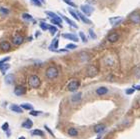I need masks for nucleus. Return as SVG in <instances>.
Returning <instances> with one entry per match:
<instances>
[{"instance_id": "9b49d317", "label": "nucleus", "mask_w": 140, "mask_h": 139, "mask_svg": "<svg viewBox=\"0 0 140 139\" xmlns=\"http://www.w3.org/2000/svg\"><path fill=\"white\" fill-rule=\"evenodd\" d=\"M62 37L65 38V39H68V40H71V41H74V42H77L79 40V38L76 35H75V34H71V33H63Z\"/></svg>"}, {"instance_id": "9d476101", "label": "nucleus", "mask_w": 140, "mask_h": 139, "mask_svg": "<svg viewBox=\"0 0 140 139\" xmlns=\"http://www.w3.org/2000/svg\"><path fill=\"white\" fill-rule=\"evenodd\" d=\"M81 97H82V93L81 92H77V93L72 94L70 100H71L72 103H78L81 100Z\"/></svg>"}, {"instance_id": "5701e85b", "label": "nucleus", "mask_w": 140, "mask_h": 139, "mask_svg": "<svg viewBox=\"0 0 140 139\" xmlns=\"http://www.w3.org/2000/svg\"><path fill=\"white\" fill-rule=\"evenodd\" d=\"M5 82L7 84H12L14 82V75H13V74H8V75H6Z\"/></svg>"}, {"instance_id": "7c9ffc66", "label": "nucleus", "mask_w": 140, "mask_h": 139, "mask_svg": "<svg viewBox=\"0 0 140 139\" xmlns=\"http://www.w3.org/2000/svg\"><path fill=\"white\" fill-rule=\"evenodd\" d=\"M22 18L24 20H27V21H31V20H33V18H32V16L28 13H23L22 14Z\"/></svg>"}, {"instance_id": "e433bc0d", "label": "nucleus", "mask_w": 140, "mask_h": 139, "mask_svg": "<svg viewBox=\"0 0 140 139\" xmlns=\"http://www.w3.org/2000/svg\"><path fill=\"white\" fill-rule=\"evenodd\" d=\"M2 130L3 131H7L8 130V128H9V124H8V122H5V123H3V125H2Z\"/></svg>"}, {"instance_id": "09e8293b", "label": "nucleus", "mask_w": 140, "mask_h": 139, "mask_svg": "<svg viewBox=\"0 0 140 139\" xmlns=\"http://www.w3.org/2000/svg\"><path fill=\"white\" fill-rule=\"evenodd\" d=\"M39 1H40L41 3H44V0H39Z\"/></svg>"}, {"instance_id": "f257e3e1", "label": "nucleus", "mask_w": 140, "mask_h": 139, "mask_svg": "<svg viewBox=\"0 0 140 139\" xmlns=\"http://www.w3.org/2000/svg\"><path fill=\"white\" fill-rule=\"evenodd\" d=\"M41 84L40 78L37 75H30L28 78V85L32 88H38Z\"/></svg>"}, {"instance_id": "39448f33", "label": "nucleus", "mask_w": 140, "mask_h": 139, "mask_svg": "<svg viewBox=\"0 0 140 139\" xmlns=\"http://www.w3.org/2000/svg\"><path fill=\"white\" fill-rule=\"evenodd\" d=\"M81 11L83 12V14L85 15V16H90L91 15V13L94 11V8L91 6V5H81Z\"/></svg>"}, {"instance_id": "c85d7f7f", "label": "nucleus", "mask_w": 140, "mask_h": 139, "mask_svg": "<svg viewBox=\"0 0 140 139\" xmlns=\"http://www.w3.org/2000/svg\"><path fill=\"white\" fill-rule=\"evenodd\" d=\"M133 72H134V75L138 78H140V64L139 65H137L134 69H133Z\"/></svg>"}, {"instance_id": "412c9836", "label": "nucleus", "mask_w": 140, "mask_h": 139, "mask_svg": "<svg viewBox=\"0 0 140 139\" xmlns=\"http://www.w3.org/2000/svg\"><path fill=\"white\" fill-rule=\"evenodd\" d=\"M32 126H33V122H32L31 119H26L23 123H22V127L26 128V129H31Z\"/></svg>"}, {"instance_id": "c9c22d12", "label": "nucleus", "mask_w": 140, "mask_h": 139, "mask_svg": "<svg viewBox=\"0 0 140 139\" xmlns=\"http://www.w3.org/2000/svg\"><path fill=\"white\" fill-rule=\"evenodd\" d=\"M63 1H64V2H65L66 4H68V5H70L71 7H77L76 5H75V4H74V3H73V2L71 1V0H63Z\"/></svg>"}, {"instance_id": "7ed1b4c3", "label": "nucleus", "mask_w": 140, "mask_h": 139, "mask_svg": "<svg viewBox=\"0 0 140 139\" xmlns=\"http://www.w3.org/2000/svg\"><path fill=\"white\" fill-rule=\"evenodd\" d=\"M79 86H80V81L79 80H71L67 85V89L71 92H74L79 88Z\"/></svg>"}, {"instance_id": "c03bdc74", "label": "nucleus", "mask_w": 140, "mask_h": 139, "mask_svg": "<svg viewBox=\"0 0 140 139\" xmlns=\"http://www.w3.org/2000/svg\"><path fill=\"white\" fill-rule=\"evenodd\" d=\"M132 88H133L134 90H140V85H134Z\"/></svg>"}, {"instance_id": "bb28decb", "label": "nucleus", "mask_w": 140, "mask_h": 139, "mask_svg": "<svg viewBox=\"0 0 140 139\" xmlns=\"http://www.w3.org/2000/svg\"><path fill=\"white\" fill-rule=\"evenodd\" d=\"M48 30L50 31L51 35H54V34L56 33V32L58 31L57 27H56V26H54V25H48Z\"/></svg>"}, {"instance_id": "423d86ee", "label": "nucleus", "mask_w": 140, "mask_h": 139, "mask_svg": "<svg viewBox=\"0 0 140 139\" xmlns=\"http://www.w3.org/2000/svg\"><path fill=\"white\" fill-rule=\"evenodd\" d=\"M98 69L97 67H95L94 65H88L87 66V76L88 77H94L97 75Z\"/></svg>"}, {"instance_id": "b1692460", "label": "nucleus", "mask_w": 140, "mask_h": 139, "mask_svg": "<svg viewBox=\"0 0 140 139\" xmlns=\"http://www.w3.org/2000/svg\"><path fill=\"white\" fill-rule=\"evenodd\" d=\"M67 134L69 135V136H77V134H78V131H77V129H75V128H73V127H71V128H69V129L67 130Z\"/></svg>"}, {"instance_id": "cd10ccee", "label": "nucleus", "mask_w": 140, "mask_h": 139, "mask_svg": "<svg viewBox=\"0 0 140 139\" xmlns=\"http://www.w3.org/2000/svg\"><path fill=\"white\" fill-rule=\"evenodd\" d=\"M9 67H10V65H9L8 63H4V64H2V65L0 66V70H1V72L4 74L6 72V70L9 69Z\"/></svg>"}, {"instance_id": "ea45409f", "label": "nucleus", "mask_w": 140, "mask_h": 139, "mask_svg": "<svg viewBox=\"0 0 140 139\" xmlns=\"http://www.w3.org/2000/svg\"><path fill=\"white\" fill-rule=\"evenodd\" d=\"M41 113H42L41 111H34V110H31L30 111V115H32V116H37V115H39Z\"/></svg>"}, {"instance_id": "6ab92c4d", "label": "nucleus", "mask_w": 140, "mask_h": 139, "mask_svg": "<svg viewBox=\"0 0 140 139\" xmlns=\"http://www.w3.org/2000/svg\"><path fill=\"white\" fill-rule=\"evenodd\" d=\"M107 92H108V89H107L106 87H104V86H101V87L96 89V94L99 95V96L105 95V94H107Z\"/></svg>"}, {"instance_id": "a878e982", "label": "nucleus", "mask_w": 140, "mask_h": 139, "mask_svg": "<svg viewBox=\"0 0 140 139\" xmlns=\"http://www.w3.org/2000/svg\"><path fill=\"white\" fill-rule=\"evenodd\" d=\"M31 134L32 135H37V136H44V132L40 129H34L31 131Z\"/></svg>"}, {"instance_id": "c756f323", "label": "nucleus", "mask_w": 140, "mask_h": 139, "mask_svg": "<svg viewBox=\"0 0 140 139\" xmlns=\"http://www.w3.org/2000/svg\"><path fill=\"white\" fill-rule=\"evenodd\" d=\"M20 107L22 108V109H25V110H33V106H32L31 104H26V103H25V104L21 105Z\"/></svg>"}, {"instance_id": "f03ea898", "label": "nucleus", "mask_w": 140, "mask_h": 139, "mask_svg": "<svg viewBox=\"0 0 140 139\" xmlns=\"http://www.w3.org/2000/svg\"><path fill=\"white\" fill-rule=\"evenodd\" d=\"M45 75L48 79H55L58 76V69L55 66H50L46 69Z\"/></svg>"}, {"instance_id": "1a4fd4ad", "label": "nucleus", "mask_w": 140, "mask_h": 139, "mask_svg": "<svg viewBox=\"0 0 140 139\" xmlns=\"http://www.w3.org/2000/svg\"><path fill=\"white\" fill-rule=\"evenodd\" d=\"M23 41H24V37L22 35H15L12 38V42L14 45H21L23 43Z\"/></svg>"}, {"instance_id": "72a5a7b5", "label": "nucleus", "mask_w": 140, "mask_h": 139, "mask_svg": "<svg viewBox=\"0 0 140 139\" xmlns=\"http://www.w3.org/2000/svg\"><path fill=\"white\" fill-rule=\"evenodd\" d=\"M88 33H89V35H90V37L92 38V39H95L96 38V34H95V32H94V30L93 29H88Z\"/></svg>"}, {"instance_id": "4468645a", "label": "nucleus", "mask_w": 140, "mask_h": 139, "mask_svg": "<svg viewBox=\"0 0 140 139\" xmlns=\"http://www.w3.org/2000/svg\"><path fill=\"white\" fill-rule=\"evenodd\" d=\"M105 129H106V126H105L104 124H102V123L97 124V125L94 126V131H95V133H101V132H103Z\"/></svg>"}, {"instance_id": "0eeeda50", "label": "nucleus", "mask_w": 140, "mask_h": 139, "mask_svg": "<svg viewBox=\"0 0 140 139\" xmlns=\"http://www.w3.org/2000/svg\"><path fill=\"white\" fill-rule=\"evenodd\" d=\"M25 92H26V89L24 86H22V85H17V86H15V88H14V94L17 96H22L25 94Z\"/></svg>"}, {"instance_id": "473e14b6", "label": "nucleus", "mask_w": 140, "mask_h": 139, "mask_svg": "<svg viewBox=\"0 0 140 139\" xmlns=\"http://www.w3.org/2000/svg\"><path fill=\"white\" fill-rule=\"evenodd\" d=\"M79 36H80V38H81L82 42H84V43H85V42H87V38H86V35L83 33L82 31H80V32H79Z\"/></svg>"}, {"instance_id": "ddd939ff", "label": "nucleus", "mask_w": 140, "mask_h": 139, "mask_svg": "<svg viewBox=\"0 0 140 139\" xmlns=\"http://www.w3.org/2000/svg\"><path fill=\"white\" fill-rule=\"evenodd\" d=\"M45 14H47V16H49L51 19H55V20H57L59 23H61L62 22V19L58 16V14H56V13H54V12H51V11H46L45 12Z\"/></svg>"}, {"instance_id": "a18cd8bd", "label": "nucleus", "mask_w": 140, "mask_h": 139, "mask_svg": "<svg viewBox=\"0 0 140 139\" xmlns=\"http://www.w3.org/2000/svg\"><path fill=\"white\" fill-rule=\"evenodd\" d=\"M58 52H66L67 51V49H59V50H57Z\"/></svg>"}, {"instance_id": "4c0bfd02", "label": "nucleus", "mask_w": 140, "mask_h": 139, "mask_svg": "<svg viewBox=\"0 0 140 139\" xmlns=\"http://www.w3.org/2000/svg\"><path fill=\"white\" fill-rule=\"evenodd\" d=\"M0 12L3 13V14H5V15H7V14H9V10H8V9H6V8L1 7V8H0Z\"/></svg>"}, {"instance_id": "a19ab883", "label": "nucleus", "mask_w": 140, "mask_h": 139, "mask_svg": "<svg viewBox=\"0 0 140 139\" xmlns=\"http://www.w3.org/2000/svg\"><path fill=\"white\" fill-rule=\"evenodd\" d=\"M134 91H135V90H134L133 88H128V89H126V90H125V93H126V94H128V95H130V94L134 93Z\"/></svg>"}, {"instance_id": "de8ad7c7", "label": "nucleus", "mask_w": 140, "mask_h": 139, "mask_svg": "<svg viewBox=\"0 0 140 139\" xmlns=\"http://www.w3.org/2000/svg\"><path fill=\"white\" fill-rule=\"evenodd\" d=\"M100 138H101V135H98V137L96 138V139H100Z\"/></svg>"}, {"instance_id": "6e6552de", "label": "nucleus", "mask_w": 140, "mask_h": 139, "mask_svg": "<svg viewBox=\"0 0 140 139\" xmlns=\"http://www.w3.org/2000/svg\"><path fill=\"white\" fill-rule=\"evenodd\" d=\"M118 39H119V34H118L117 32H111V33L108 34V36H107V40L111 42V43H115V42L118 41Z\"/></svg>"}, {"instance_id": "393cba45", "label": "nucleus", "mask_w": 140, "mask_h": 139, "mask_svg": "<svg viewBox=\"0 0 140 139\" xmlns=\"http://www.w3.org/2000/svg\"><path fill=\"white\" fill-rule=\"evenodd\" d=\"M68 12L71 14V16L75 19V20H80V18H79V16H78V14H77V12L76 11H74L73 9H71V8H68Z\"/></svg>"}, {"instance_id": "f8f14e48", "label": "nucleus", "mask_w": 140, "mask_h": 139, "mask_svg": "<svg viewBox=\"0 0 140 139\" xmlns=\"http://www.w3.org/2000/svg\"><path fill=\"white\" fill-rule=\"evenodd\" d=\"M0 49L4 52H7L11 49V44H10L8 41H2L1 43H0Z\"/></svg>"}, {"instance_id": "37998d69", "label": "nucleus", "mask_w": 140, "mask_h": 139, "mask_svg": "<svg viewBox=\"0 0 140 139\" xmlns=\"http://www.w3.org/2000/svg\"><path fill=\"white\" fill-rule=\"evenodd\" d=\"M32 2H33L34 4H36L37 6H41V2L39 1V0H31Z\"/></svg>"}, {"instance_id": "2eb2a0df", "label": "nucleus", "mask_w": 140, "mask_h": 139, "mask_svg": "<svg viewBox=\"0 0 140 139\" xmlns=\"http://www.w3.org/2000/svg\"><path fill=\"white\" fill-rule=\"evenodd\" d=\"M10 110H12L13 112H16V113H23V109L20 107V106L16 105V104H11L10 105Z\"/></svg>"}, {"instance_id": "dca6fc26", "label": "nucleus", "mask_w": 140, "mask_h": 139, "mask_svg": "<svg viewBox=\"0 0 140 139\" xmlns=\"http://www.w3.org/2000/svg\"><path fill=\"white\" fill-rule=\"evenodd\" d=\"M77 14H78V16H79L80 20H82L84 23H86V24H92V21H91V20H89V19L87 18V16H85L83 13L77 12Z\"/></svg>"}, {"instance_id": "20e7f679", "label": "nucleus", "mask_w": 140, "mask_h": 139, "mask_svg": "<svg viewBox=\"0 0 140 139\" xmlns=\"http://www.w3.org/2000/svg\"><path fill=\"white\" fill-rule=\"evenodd\" d=\"M129 21L135 25H139L140 24V13H138V12L131 13L129 15Z\"/></svg>"}, {"instance_id": "58836bf2", "label": "nucleus", "mask_w": 140, "mask_h": 139, "mask_svg": "<svg viewBox=\"0 0 140 139\" xmlns=\"http://www.w3.org/2000/svg\"><path fill=\"white\" fill-rule=\"evenodd\" d=\"M9 60H10V57H8V56H7V57H4L3 59H1V60H0V66H1L2 64H4L5 62L9 61Z\"/></svg>"}, {"instance_id": "f704fd0d", "label": "nucleus", "mask_w": 140, "mask_h": 139, "mask_svg": "<svg viewBox=\"0 0 140 139\" xmlns=\"http://www.w3.org/2000/svg\"><path fill=\"white\" fill-rule=\"evenodd\" d=\"M40 27L42 30H48V24L44 23V22H41L40 23Z\"/></svg>"}, {"instance_id": "aec40b11", "label": "nucleus", "mask_w": 140, "mask_h": 139, "mask_svg": "<svg viewBox=\"0 0 140 139\" xmlns=\"http://www.w3.org/2000/svg\"><path fill=\"white\" fill-rule=\"evenodd\" d=\"M58 43H59V40L57 38H55L54 40L52 41L51 45L49 46V50H52V51H56V49L58 48Z\"/></svg>"}, {"instance_id": "f3484780", "label": "nucleus", "mask_w": 140, "mask_h": 139, "mask_svg": "<svg viewBox=\"0 0 140 139\" xmlns=\"http://www.w3.org/2000/svg\"><path fill=\"white\" fill-rule=\"evenodd\" d=\"M61 17L63 18V20H65L66 21V23L68 24V25H70L71 27H74V28H78V26H77V24L74 22V21H72L71 19H69L68 17H66V16H63V15H61Z\"/></svg>"}, {"instance_id": "79ce46f5", "label": "nucleus", "mask_w": 140, "mask_h": 139, "mask_svg": "<svg viewBox=\"0 0 140 139\" xmlns=\"http://www.w3.org/2000/svg\"><path fill=\"white\" fill-rule=\"evenodd\" d=\"M44 128H45V129H46V130H47V131L49 132V134H51L52 136H54V134H53V132L51 131V129H50V128H49V127H48L47 125H44Z\"/></svg>"}, {"instance_id": "8fccbe9b", "label": "nucleus", "mask_w": 140, "mask_h": 139, "mask_svg": "<svg viewBox=\"0 0 140 139\" xmlns=\"http://www.w3.org/2000/svg\"><path fill=\"white\" fill-rule=\"evenodd\" d=\"M71 1H72V0H71Z\"/></svg>"}, {"instance_id": "49530a36", "label": "nucleus", "mask_w": 140, "mask_h": 139, "mask_svg": "<svg viewBox=\"0 0 140 139\" xmlns=\"http://www.w3.org/2000/svg\"><path fill=\"white\" fill-rule=\"evenodd\" d=\"M18 139H25V137H23V136H21V137H19Z\"/></svg>"}, {"instance_id": "a211bd4d", "label": "nucleus", "mask_w": 140, "mask_h": 139, "mask_svg": "<svg viewBox=\"0 0 140 139\" xmlns=\"http://www.w3.org/2000/svg\"><path fill=\"white\" fill-rule=\"evenodd\" d=\"M122 20V17H112V18H109V21L112 26H116L117 24L120 23V21Z\"/></svg>"}, {"instance_id": "2f4dec72", "label": "nucleus", "mask_w": 140, "mask_h": 139, "mask_svg": "<svg viewBox=\"0 0 140 139\" xmlns=\"http://www.w3.org/2000/svg\"><path fill=\"white\" fill-rule=\"evenodd\" d=\"M77 48V45L76 44H74V43H69V44H67L66 45V49L67 50H73V49H76Z\"/></svg>"}, {"instance_id": "4be33fe9", "label": "nucleus", "mask_w": 140, "mask_h": 139, "mask_svg": "<svg viewBox=\"0 0 140 139\" xmlns=\"http://www.w3.org/2000/svg\"><path fill=\"white\" fill-rule=\"evenodd\" d=\"M79 58H80V60H81L82 62H87V61L90 59V57H89V55H88V53H86V52L80 53Z\"/></svg>"}]
</instances>
